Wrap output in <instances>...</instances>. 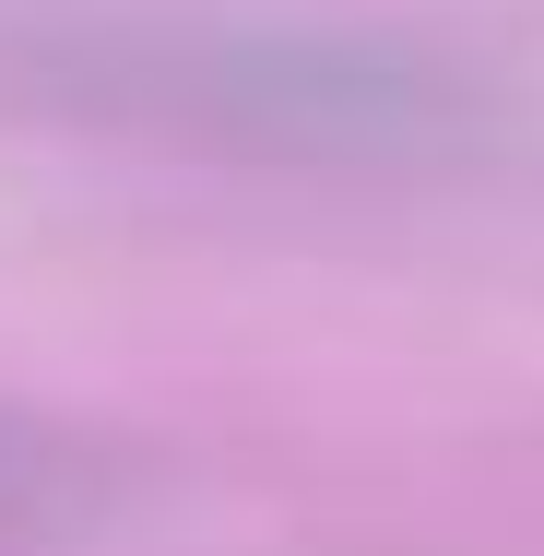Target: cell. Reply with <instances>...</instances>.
Wrapping results in <instances>:
<instances>
[{"label": "cell", "mask_w": 544, "mask_h": 556, "mask_svg": "<svg viewBox=\"0 0 544 556\" xmlns=\"http://www.w3.org/2000/svg\"><path fill=\"white\" fill-rule=\"evenodd\" d=\"M0 108L72 142L261 178H427L509 142V96L427 36L225 0H84L0 24Z\"/></svg>", "instance_id": "1"}, {"label": "cell", "mask_w": 544, "mask_h": 556, "mask_svg": "<svg viewBox=\"0 0 544 556\" xmlns=\"http://www.w3.org/2000/svg\"><path fill=\"white\" fill-rule=\"evenodd\" d=\"M84 497H96V450L48 415H24V403H0V545L60 533Z\"/></svg>", "instance_id": "2"}]
</instances>
